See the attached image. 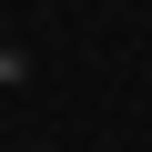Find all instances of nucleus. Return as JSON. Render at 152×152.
Wrapping results in <instances>:
<instances>
[{
    "instance_id": "obj_2",
    "label": "nucleus",
    "mask_w": 152,
    "mask_h": 152,
    "mask_svg": "<svg viewBox=\"0 0 152 152\" xmlns=\"http://www.w3.org/2000/svg\"><path fill=\"white\" fill-rule=\"evenodd\" d=\"M0 41H10V31H0Z\"/></svg>"
},
{
    "instance_id": "obj_1",
    "label": "nucleus",
    "mask_w": 152,
    "mask_h": 152,
    "mask_svg": "<svg viewBox=\"0 0 152 152\" xmlns=\"http://www.w3.org/2000/svg\"><path fill=\"white\" fill-rule=\"evenodd\" d=\"M20 81H31V51H20V41H0V91H20Z\"/></svg>"
}]
</instances>
